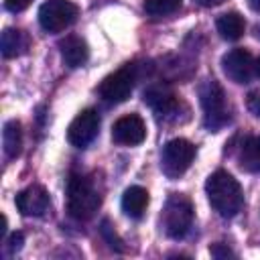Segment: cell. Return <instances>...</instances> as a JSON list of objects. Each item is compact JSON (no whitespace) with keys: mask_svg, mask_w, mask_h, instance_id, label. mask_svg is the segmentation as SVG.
Wrapping results in <instances>:
<instances>
[{"mask_svg":"<svg viewBox=\"0 0 260 260\" xmlns=\"http://www.w3.org/2000/svg\"><path fill=\"white\" fill-rule=\"evenodd\" d=\"M207 201L221 217H234L244 205V193L240 183L228 171H215L205 181Z\"/></svg>","mask_w":260,"mask_h":260,"instance_id":"1","label":"cell"},{"mask_svg":"<svg viewBox=\"0 0 260 260\" xmlns=\"http://www.w3.org/2000/svg\"><path fill=\"white\" fill-rule=\"evenodd\" d=\"M102 205L95 185L83 175H71L67 181V211L75 219H89Z\"/></svg>","mask_w":260,"mask_h":260,"instance_id":"2","label":"cell"},{"mask_svg":"<svg viewBox=\"0 0 260 260\" xmlns=\"http://www.w3.org/2000/svg\"><path fill=\"white\" fill-rule=\"evenodd\" d=\"M199 102L203 108V124L205 128L217 132L230 122V112L225 106L223 87L215 79H205L199 85Z\"/></svg>","mask_w":260,"mask_h":260,"instance_id":"3","label":"cell"},{"mask_svg":"<svg viewBox=\"0 0 260 260\" xmlns=\"http://www.w3.org/2000/svg\"><path fill=\"white\" fill-rule=\"evenodd\" d=\"M193 225V205L191 201L181 195V193H173L162 209V228L165 234L173 240H181L187 236V232Z\"/></svg>","mask_w":260,"mask_h":260,"instance_id":"4","label":"cell"},{"mask_svg":"<svg viewBox=\"0 0 260 260\" xmlns=\"http://www.w3.org/2000/svg\"><path fill=\"white\" fill-rule=\"evenodd\" d=\"M136 77H138L136 65L126 63V65H122L120 69H116L114 73H110L108 77L102 79V83L98 85V95L102 98V102H106L110 106L122 104L130 98Z\"/></svg>","mask_w":260,"mask_h":260,"instance_id":"5","label":"cell"},{"mask_svg":"<svg viewBox=\"0 0 260 260\" xmlns=\"http://www.w3.org/2000/svg\"><path fill=\"white\" fill-rule=\"evenodd\" d=\"M79 8L69 0H47L39 8V24L47 32H61L77 20Z\"/></svg>","mask_w":260,"mask_h":260,"instance_id":"6","label":"cell"},{"mask_svg":"<svg viewBox=\"0 0 260 260\" xmlns=\"http://www.w3.org/2000/svg\"><path fill=\"white\" fill-rule=\"evenodd\" d=\"M193 158H195V146L185 138H173L162 146L160 169L167 177L177 179L191 167Z\"/></svg>","mask_w":260,"mask_h":260,"instance_id":"7","label":"cell"},{"mask_svg":"<svg viewBox=\"0 0 260 260\" xmlns=\"http://www.w3.org/2000/svg\"><path fill=\"white\" fill-rule=\"evenodd\" d=\"M100 132V114L93 108L81 110L67 128V140L75 148L89 146Z\"/></svg>","mask_w":260,"mask_h":260,"instance_id":"8","label":"cell"},{"mask_svg":"<svg viewBox=\"0 0 260 260\" xmlns=\"http://www.w3.org/2000/svg\"><path fill=\"white\" fill-rule=\"evenodd\" d=\"M254 57L250 55V51L238 47V49H232L228 51L223 57H221V69L225 73V77L234 83H248L252 79V75L256 73L254 71Z\"/></svg>","mask_w":260,"mask_h":260,"instance_id":"9","label":"cell"},{"mask_svg":"<svg viewBox=\"0 0 260 260\" xmlns=\"http://www.w3.org/2000/svg\"><path fill=\"white\" fill-rule=\"evenodd\" d=\"M146 138V124L138 114L122 116L112 126V140L122 146H136Z\"/></svg>","mask_w":260,"mask_h":260,"instance_id":"10","label":"cell"},{"mask_svg":"<svg viewBox=\"0 0 260 260\" xmlns=\"http://www.w3.org/2000/svg\"><path fill=\"white\" fill-rule=\"evenodd\" d=\"M16 209L26 215V217H41L49 211V205H51V199H49V193L43 185H28L26 189H22L16 199Z\"/></svg>","mask_w":260,"mask_h":260,"instance_id":"11","label":"cell"},{"mask_svg":"<svg viewBox=\"0 0 260 260\" xmlns=\"http://www.w3.org/2000/svg\"><path fill=\"white\" fill-rule=\"evenodd\" d=\"M144 104L152 108V112L162 120H175L181 108V100L162 87H150L144 91Z\"/></svg>","mask_w":260,"mask_h":260,"instance_id":"12","label":"cell"},{"mask_svg":"<svg viewBox=\"0 0 260 260\" xmlns=\"http://www.w3.org/2000/svg\"><path fill=\"white\" fill-rule=\"evenodd\" d=\"M59 51H61L63 63L71 69H77V67L85 65L87 59H89L87 43L81 37H75V35H69V37L61 39L59 41Z\"/></svg>","mask_w":260,"mask_h":260,"instance_id":"13","label":"cell"},{"mask_svg":"<svg viewBox=\"0 0 260 260\" xmlns=\"http://www.w3.org/2000/svg\"><path fill=\"white\" fill-rule=\"evenodd\" d=\"M146 207H148V191L144 187L132 185V187H128L124 191V195H122V211L128 217H132V219L142 217Z\"/></svg>","mask_w":260,"mask_h":260,"instance_id":"14","label":"cell"},{"mask_svg":"<svg viewBox=\"0 0 260 260\" xmlns=\"http://www.w3.org/2000/svg\"><path fill=\"white\" fill-rule=\"evenodd\" d=\"M30 45V39L24 30L20 28H4L2 39H0V51L6 59H14L20 57L22 53H26Z\"/></svg>","mask_w":260,"mask_h":260,"instance_id":"15","label":"cell"},{"mask_svg":"<svg viewBox=\"0 0 260 260\" xmlns=\"http://www.w3.org/2000/svg\"><path fill=\"white\" fill-rule=\"evenodd\" d=\"M238 162L248 173H260V146L256 138L246 136L238 148Z\"/></svg>","mask_w":260,"mask_h":260,"instance_id":"16","label":"cell"},{"mask_svg":"<svg viewBox=\"0 0 260 260\" xmlns=\"http://www.w3.org/2000/svg\"><path fill=\"white\" fill-rule=\"evenodd\" d=\"M215 26H217V32L221 35V39H225V41H238L244 37V30H246V22L238 12L221 14L217 18Z\"/></svg>","mask_w":260,"mask_h":260,"instance_id":"17","label":"cell"},{"mask_svg":"<svg viewBox=\"0 0 260 260\" xmlns=\"http://www.w3.org/2000/svg\"><path fill=\"white\" fill-rule=\"evenodd\" d=\"M2 146L8 158H14L20 154L22 148V128L18 120H8L2 130Z\"/></svg>","mask_w":260,"mask_h":260,"instance_id":"18","label":"cell"},{"mask_svg":"<svg viewBox=\"0 0 260 260\" xmlns=\"http://www.w3.org/2000/svg\"><path fill=\"white\" fill-rule=\"evenodd\" d=\"M183 0H144V12L150 18H165L181 8Z\"/></svg>","mask_w":260,"mask_h":260,"instance_id":"19","label":"cell"},{"mask_svg":"<svg viewBox=\"0 0 260 260\" xmlns=\"http://www.w3.org/2000/svg\"><path fill=\"white\" fill-rule=\"evenodd\" d=\"M30 4H32V0H4V6H6V10H10V12H22V10H26Z\"/></svg>","mask_w":260,"mask_h":260,"instance_id":"20","label":"cell"},{"mask_svg":"<svg viewBox=\"0 0 260 260\" xmlns=\"http://www.w3.org/2000/svg\"><path fill=\"white\" fill-rule=\"evenodd\" d=\"M22 244H24V236H22V232H14V234L8 238V252H10V254L18 252V250L22 248Z\"/></svg>","mask_w":260,"mask_h":260,"instance_id":"21","label":"cell"},{"mask_svg":"<svg viewBox=\"0 0 260 260\" xmlns=\"http://www.w3.org/2000/svg\"><path fill=\"white\" fill-rule=\"evenodd\" d=\"M248 110H250L256 118H260V91H252V93L248 95Z\"/></svg>","mask_w":260,"mask_h":260,"instance_id":"22","label":"cell"},{"mask_svg":"<svg viewBox=\"0 0 260 260\" xmlns=\"http://www.w3.org/2000/svg\"><path fill=\"white\" fill-rule=\"evenodd\" d=\"M102 234L108 238V242H110V246H112V248H116V250H122V246H120V240L116 238V234H110V223H108V221H104V223H102Z\"/></svg>","mask_w":260,"mask_h":260,"instance_id":"23","label":"cell"},{"mask_svg":"<svg viewBox=\"0 0 260 260\" xmlns=\"http://www.w3.org/2000/svg\"><path fill=\"white\" fill-rule=\"evenodd\" d=\"M209 252H211V256H215V258H228V256H236L230 248H225V246H221V244H213L211 248H209Z\"/></svg>","mask_w":260,"mask_h":260,"instance_id":"24","label":"cell"},{"mask_svg":"<svg viewBox=\"0 0 260 260\" xmlns=\"http://www.w3.org/2000/svg\"><path fill=\"white\" fill-rule=\"evenodd\" d=\"M223 0H197V4H201V6H205V8H211V6H217V4H221Z\"/></svg>","mask_w":260,"mask_h":260,"instance_id":"25","label":"cell"},{"mask_svg":"<svg viewBox=\"0 0 260 260\" xmlns=\"http://www.w3.org/2000/svg\"><path fill=\"white\" fill-rule=\"evenodd\" d=\"M248 6L256 12H260V0H248Z\"/></svg>","mask_w":260,"mask_h":260,"instance_id":"26","label":"cell"},{"mask_svg":"<svg viewBox=\"0 0 260 260\" xmlns=\"http://www.w3.org/2000/svg\"><path fill=\"white\" fill-rule=\"evenodd\" d=\"M254 71H256V75L260 77V57L256 59V65H254Z\"/></svg>","mask_w":260,"mask_h":260,"instance_id":"27","label":"cell"},{"mask_svg":"<svg viewBox=\"0 0 260 260\" xmlns=\"http://www.w3.org/2000/svg\"><path fill=\"white\" fill-rule=\"evenodd\" d=\"M256 142H258V146H260V136H256Z\"/></svg>","mask_w":260,"mask_h":260,"instance_id":"28","label":"cell"}]
</instances>
